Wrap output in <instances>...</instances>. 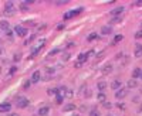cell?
I'll use <instances>...</instances> for the list:
<instances>
[{
  "label": "cell",
  "mask_w": 142,
  "mask_h": 116,
  "mask_svg": "<svg viewBox=\"0 0 142 116\" xmlns=\"http://www.w3.org/2000/svg\"><path fill=\"white\" fill-rule=\"evenodd\" d=\"M119 20H121V17H117V19H112V20H111V23H118Z\"/></svg>",
  "instance_id": "cell-41"
},
{
  "label": "cell",
  "mask_w": 142,
  "mask_h": 116,
  "mask_svg": "<svg viewBox=\"0 0 142 116\" xmlns=\"http://www.w3.org/2000/svg\"><path fill=\"white\" fill-rule=\"evenodd\" d=\"M117 108L121 111H125V103H117Z\"/></svg>",
  "instance_id": "cell-35"
},
{
  "label": "cell",
  "mask_w": 142,
  "mask_h": 116,
  "mask_svg": "<svg viewBox=\"0 0 142 116\" xmlns=\"http://www.w3.org/2000/svg\"><path fill=\"white\" fill-rule=\"evenodd\" d=\"M72 95H74V92H72L71 89H67L65 91V96L64 98H72Z\"/></svg>",
  "instance_id": "cell-28"
},
{
  "label": "cell",
  "mask_w": 142,
  "mask_h": 116,
  "mask_svg": "<svg viewBox=\"0 0 142 116\" xmlns=\"http://www.w3.org/2000/svg\"><path fill=\"white\" fill-rule=\"evenodd\" d=\"M16 71H17V67H16V65H14V67H12V68H10V71H9V76H12Z\"/></svg>",
  "instance_id": "cell-31"
},
{
  "label": "cell",
  "mask_w": 142,
  "mask_h": 116,
  "mask_svg": "<svg viewBox=\"0 0 142 116\" xmlns=\"http://www.w3.org/2000/svg\"><path fill=\"white\" fill-rule=\"evenodd\" d=\"M40 79H41V72L40 71H34L31 74V79H30V81H31L33 84H37Z\"/></svg>",
  "instance_id": "cell-7"
},
{
  "label": "cell",
  "mask_w": 142,
  "mask_h": 116,
  "mask_svg": "<svg viewBox=\"0 0 142 116\" xmlns=\"http://www.w3.org/2000/svg\"><path fill=\"white\" fill-rule=\"evenodd\" d=\"M127 85H128V89H134V88L138 86V81L134 79V78H131V79L127 82Z\"/></svg>",
  "instance_id": "cell-12"
},
{
  "label": "cell",
  "mask_w": 142,
  "mask_h": 116,
  "mask_svg": "<svg viewBox=\"0 0 142 116\" xmlns=\"http://www.w3.org/2000/svg\"><path fill=\"white\" fill-rule=\"evenodd\" d=\"M10 9H14V3L13 2H6L4 3V10H10Z\"/></svg>",
  "instance_id": "cell-23"
},
{
  "label": "cell",
  "mask_w": 142,
  "mask_h": 116,
  "mask_svg": "<svg viewBox=\"0 0 142 116\" xmlns=\"http://www.w3.org/2000/svg\"><path fill=\"white\" fill-rule=\"evenodd\" d=\"M74 67H75V68H80V67H82V64H81V62H75V64H74Z\"/></svg>",
  "instance_id": "cell-42"
},
{
  "label": "cell",
  "mask_w": 142,
  "mask_h": 116,
  "mask_svg": "<svg viewBox=\"0 0 142 116\" xmlns=\"http://www.w3.org/2000/svg\"><path fill=\"white\" fill-rule=\"evenodd\" d=\"M13 31H14L17 36H20V37H26L27 33H29V30H27L26 27H23V26H16L14 29H13Z\"/></svg>",
  "instance_id": "cell-3"
},
{
  "label": "cell",
  "mask_w": 142,
  "mask_h": 116,
  "mask_svg": "<svg viewBox=\"0 0 142 116\" xmlns=\"http://www.w3.org/2000/svg\"><path fill=\"white\" fill-rule=\"evenodd\" d=\"M50 113V108L48 106H41L39 109V116H48Z\"/></svg>",
  "instance_id": "cell-11"
},
{
  "label": "cell",
  "mask_w": 142,
  "mask_h": 116,
  "mask_svg": "<svg viewBox=\"0 0 142 116\" xmlns=\"http://www.w3.org/2000/svg\"><path fill=\"white\" fill-rule=\"evenodd\" d=\"M29 105H30V101L27 99L26 96H20V95H19V96L16 98V106H17V108L26 109L27 106H29Z\"/></svg>",
  "instance_id": "cell-1"
},
{
  "label": "cell",
  "mask_w": 142,
  "mask_h": 116,
  "mask_svg": "<svg viewBox=\"0 0 142 116\" xmlns=\"http://www.w3.org/2000/svg\"><path fill=\"white\" fill-rule=\"evenodd\" d=\"M58 52H60V50H58V48H54V50L51 51V52H50V54H48V55H50V57H51V55H55V54H58Z\"/></svg>",
  "instance_id": "cell-36"
},
{
  "label": "cell",
  "mask_w": 142,
  "mask_h": 116,
  "mask_svg": "<svg viewBox=\"0 0 142 116\" xmlns=\"http://www.w3.org/2000/svg\"><path fill=\"white\" fill-rule=\"evenodd\" d=\"M87 59H88V55H87V52H85V54H80V55H78V59H77V61L81 62V64H84V62H87Z\"/></svg>",
  "instance_id": "cell-16"
},
{
  "label": "cell",
  "mask_w": 142,
  "mask_h": 116,
  "mask_svg": "<svg viewBox=\"0 0 142 116\" xmlns=\"http://www.w3.org/2000/svg\"><path fill=\"white\" fill-rule=\"evenodd\" d=\"M64 27H65L64 24H58V26H57V30H58V31H61V30H64Z\"/></svg>",
  "instance_id": "cell-38"
},
{
  "label": "cell",
  "mask_w": 142,
  "mask_h": 116,
  "mask_svg": "<svg viewBox=\"0 0 142 116\" xmlns=\"http://www.w3.org/2000/svg\"><path fill=\"white\" fill-rule=\"evenodd\" d=\"M134 4H135V6H142V0H141V2H135Z\"/></svg>",
  "instance_id": "cell-43"
},
{
  "label": "cell",
  "mask_w": 142,
  "mask_h": 116,
  "mask_svg": "<svg viewBox=\"0 0 142 116\" xmlns=\"http://www.w3.org/2000/svg\"><path fill=\"white\" fill-rule=\"evenodd\" d=\"M3 52H4V50H3V48H2V47H0V55H2V54H3Z\"/></svg>",
  "instance_id": "cell-45"
},
{
  "label": "cell",
  "mask_w": 142,
  "mask_h": 116,
  "mask_svg": "<svg viewBox=\"0 0 142 116\" xmlns=\"http://www.w3.org/2000/svg\"><path fill=\"white\" fill-rule=\"evenodd\" d=\"M128 93V88H119L118 91H115V98L117 99H124Z\"/></svg>",
  "instance_id": "cell-4"
},
{
  "label": "cell",
  "mask_w": 142,
  "mask_h": 116,
  "mask_svg": "<svg viewBox=\"0 0 142 116\" xmlns=\"http://www.w3.org/2000/svg\"><path fill=\"white\" fill-rule=\"evenodd\" d=\"M104 55H105V51H101V52H99V54H98V55H97V58H98V59H99V58H102V57H104Z\"/></svg>",
  "instance_id": "cell-39"
},
{
  "label": "cell",
  "mask_w": 142,
  "mask_h": 116,
  "mask_svg": "<svg viewBox=\"0 0 142 116\" xmlns=\"http://www.w3.org/2000/svg\"><path fill=\"white\" fill-rule=\"evenodd\" d=\"M107 85H108V84H107L105 81H99V82L97 84V88H98L99 92H104V91L107 89Z\"/></svg>",
  "instance_id": "cell-13"
},
{
  "label": "cell",
  "mask_w": 142,
  "mask_h": 116,
  "mask_svg": "<svg viewBox=\"0 0 142 116\" xmlns=\"http://www.w3.org/2000/svg\"><path fill=\"white\" fill-rule=\"evenodd\" d=\"M0 30H2L3 33H6V31L10 30V24H9L7 20H2V21H0Z\"/></svg>",
  "instance_id": "cell-8"
},
{
  "label": "cell",
  "mask_w": 142,
  "mask_h": 116,
  "mask_svg": "<svg viewBox=\"0 0 142 116\" xmlns=\"http://www.w3.org/2000/svg\"><path fill=\"white\" fill-rule=\"evenodd\" d=\"M20 58H22V54H20V52H17L14 57H13V61H14V62H19V61H20Z\"/></svg>",
  "instance_id": "cell-29"
},
{
  "label": "cell",
  "mask_w": 142,
  "mask_h": 116,
  "mask_svg": "<svg viewBox=\"0 0 142 116\" xmlns=\"http://www.w3.org/2000/svg\"><path fill=\"white\" fill-rule=\"evenodd\" d=\"M141 76H142V75H141Z\"/></svg>",
  "instance_id": "cell-48"
},
{
  "label": "cell",
  "mask_w": 142,
  "mask_h": 116,
  "mask_svg": "<svg viewBox=\"0 0 142 116\" xmlns=\"http://www.w3.org/2000/svg\"><path fill=\"white\" fill-rule=\"evenodd\" d=\"M63 99H64V96H60V95H55V102H57V103H63Z\"/></svg>",
  "instance_id": "cell-30"
},
{
  "label": "cell",
  "mask_w": 142,
  "mask_h": 116,
  "mask_svg": "<svg viewBox=\"0 0 142 116\" xmlns=\"http://www.w3.org/2000/svg\"><path fill=\"white\" fill-rule=\"evenodd\" d=\"M97 38H98V34H97V33H90L88 37H87V40L88 41H94V40H97Z\"/></svg>",
  "instance_id": "cell-21"
},
{
  "label": "cell",
  "mask_w": 142,
  "mask_h": 116,
  "mask_svg": "<svg viewBox=\"0 0 142 116\" xmlns=\"http://www.w3.org/2000/svg\"><path fill=\"white\" fill-rule=\"evenodd\" d=\"M112 69H114L112 64H107V65L104 67V68H102V74H105V75H108V74H111V72H112Z\"/></svg>",
  "instance_id": "cell-14"
},
{
  "label": "cell",
  "mask_w": 142,
  "mask_h": 116,
  "mask_svg": "<svg viewBox=\"0 0 142 116\" xmlns=\"http://www.w3.org/2000/svg\"><path fill=\"white\" fill-rule=\"evenodd\" d=\"M111 88H112L114 91H118L119 88H121V81H118V79L112 81V84H111Z\"/></svg>",
  "instance_id": "cell-15"
},
{
  "label": "cell",
  "mask_w": 142,
  "mask_h": 116,
  "mask_svg": "<svg viewBox=\"0 0 142 116\" xmlns=\"http://www.w3.org/2000/svg\"><path fill=\"white\" fill-rule=\"evenodd\" d=\"M135 57L136 58L142 57V44H139V43L135 44Z\"/></svg>",
  "instance_id": "cell-9"
},
{
  "label": "cell",
  "mask_w": 142,
  "mask_h": 116,
  "mask_svg": "<svg viewBox=\"0 0 142 116\" xmlns=\"http://www.w3.org/2000/svg\"><path fill=\"white\" fill-rule=\"evenodd\" d=\"M136 112H142V103L139 105V106H138V109H136Z\"/></svg>",
  "instance_id": "cell-44"
},
{
  "label": "cell",
  "mask_w": 142,
  "mask_h": 116,
  "mask_svg": "<svg viewBox=\"0 0 142 116\" xmlns=\"http://www.w3.org/2000/svg\"><path fill=\"white\" fill-rule=\"evenodd\" d=\"M47 93H48V95H54V93H55V89H48Z\"/></svg>",
  "instance_id": "cell-40"
},
{
  "label": "cell",
  "mask_w": 142,
  "mask_h": 116,
  "mask_svg": "<svg viewBox=\"0 0 142 116\" xmlns=\"http://www.w3.org/2000/svg\"><path fill=\"white\" fill-rule=\"evenodd\" d=\"M30 84H31V81H24L23 88H24V89H29V88H30Z\"/></svg>",
  "instance_id": "cell-32"
},
{
  "label": "cell",
  "mask_w": 142,
  "mask_h": 116,
  "mask_svg": "<svg viewBox=\"0 0 142 116\" xmlns=\"http://www.w3.org/2000/svg\"><path fill=\"white\" fill-rule=\"evenodd\" d=\"M97 99H98L99 102H105V101H107V95H105V92H99L98 96H97Z\"/></svg>",
  "instance_id": "cell-19"
},
{
  "label": "cell",
  "mask_w": 142,
  "mask_h": 116,
  "mask_svg": "<svg viewBox=\"0 0 142 116\" xmlns=\"http://www.w3.org/2000/svg\"><path fill=\"white\" fill-rule=\"evenodd\" d=\"M72 116H80V115H72Z\"/></svg>",
  "instance_id": "cell-47"
},
{
  "label": "cell",
  "mask_w": 142,
  "mask_h": 116,
  "mask_svg": "<svg viewBox=\"0 0 142 116\" xmlns=\"http://www.w3.org/2000/svg\"><path fill=\"white\" fill-rule=\"evenodd\" d=\"M81 12H82V7H78V9H75V10H71V12L64 13V20H70V19H72V17L78 16Z\"/></svg>",
  "instance_id": "cell-2"
},
{
  "label": "cell",
  "mask_w": 142,
  "mask_h": 116,
  "mask_svg": "<svg viewBox=\"0 0 142 116\" xmlns=\"http://www.w3.org/2000/svg\"><path fill=\"white\" fill-rule=\"evenodd\" d=\"M16 13V10L14 9H10V10H4V14L6 16H13Z\"/></svg>",
  "instance_id": "cell-26"
},
{
  "label": "cell",
  "mask_w": 142,
  "mask_h": 116,
  "mask_svg": "<svg viewBox=\"0 0 142 116\" xmlns=\"http://www.w3.org/2000/svg\"><path fill=\"white\" fill-rule=\"evenodd\" d=\"M7 116H19L17 113H10V115H7Z\"/></svg>",
  "instance_id": "cell-46"
},
{
  "label": "cell",
  "mask_w": 142,
  "mask_h": 116,
  "mask_svg": "<svg viewBox=\"0 0 142 116\" xmlns=\"http://www.w3.org/2000/svg\"><path fill=\"white\" fill-rule=\"evenodd\" d=\"M54 72H55V69H54V68H51V67H50V68H48V67H47V74H50V75H53Z\"/></svg>",
  "instance_id": "cell-37"
},
{
  "label": "cell",
  "mask_w": 142,
  "mask_h": 116,
  "mask_svg": "<svg viewBox=\"0 0 142 116\" xmlns=\"http://www.w3.org/2000/svg\"><path fill=\"white\" fill-rule=\"evenodd\" d=\"M124 6H118V7H115V9H112L111 10V16H117V17H119V14H122L124 13Z\"/></svg>",
  "instance_id": "cell-6"
},
{
  "label": "cell",
  "mask_w": 142,
  "mask_h": 116,
  "mask_svg": "<svg viewBox=\"0 0 142 116\" xmlns=\"http://www.w3.org/2000/svg\"><path fill=\"white\" fill-rule=\"evenodd\" d=\"M135 38H136V40L142 38V30H139V31H136V33H135Z\"/></svg>",
  "instance_id": "cell-34"
},
{
  "label": "cell",
  "mask_w": 142,
  "mask_h": 116,
  "mask_svg": "<svg viewBox=\"0 0 142 116\" xmlns=\"http://www.w3.org/2000/svg\"><path fill=\"white\" fill-rule=\"evenodd\" d=\"M13 33H14V31H13V29H10L9 31H6V37H7L9 38V40H12V38H13Z\"/></svg>",
  "instance_id": "cell-25"
},
{
  "label": "cell",
  "mask_w": 142,
  "mask_h": 116,
  "mask_svg": "<svg viewBox=\"0 0 142 116\" xmlns=\"http://www.w3.org/2000/svg\"><path fill=\"white\" fill-rule=\"evenodd\" d=\"M70 57H71L70 52H64V54H63V61H67V59L70 58Z\"/></svg>",
  "instance_id": "cell-33"
},
{
  "label": "cell",
  "mask_w": 142,
  "mask_h": 116,
  "mask_svg": "<svg viewBox=\"0 0 142 116\" xmlns=\"http://www.w3.org/2000/svg\"><path fill=\"white\" fill-rule=\"evenodd\" d=\"M141 75H142V71H141L139 68H135L134 71H132V78L134 79H136L138 76H141Z\"/></svg>",
  "instance_id": "cell-18"
},
{
  "label": "cell",
  "mask_w": 142,
  "mask_h": 116,
  "mask_svg": "<svg viewBox=\"0 0 142 116\" xmlns=\"http://www.w3.org/2000/svg\"><path fill=\"white\" fill-rule=\"evenodd\" d=\"M44 44H46V40H44V38H41V40H40V43H39V44L36 45V47L33 48V54H31V57H34V55H37V54H39L40 50L44 47Z\"/></svg>",
  "instance_id": "cell-5"
},
{
  "label": "cell",
  "mask_w": 142,
  "mask_h": 116,
  "mask_svg": "<svg viewBox=\"0 0 142 116\" xmlns=\"http://www.w3.org/2000/svg\"><path fill=\"white\" fill-rule=\"evenodd\" d=\"M10 109H12V105H10L9 102H4V103H0V113H3V112H9Z\"/></svg>",
  "instance_id": "cell-10"
},
{
  "label": "cell",
  "mask_w": 142,
  "mask_h": 116,
  "mask_svg": "<svg viewBox=\"0 0 142 116\" xmlns=\"http://www.w3.org/2000/svg\"><path fill=\"white\" fill-rule=\"evenodd\" d=\"M55 6H63V4H68V0H57V2H54Z\"/></svg>",
  "instance_id": "cell-24"
},
{
  "label": "cell",
  "mask_w": 142,
  "mask_h": 116,
  "mask_svg": "<svg viewBox=\"0 0 142 116\" xmlns=\"http://www.w3.org/2000/svg\"><path fill=\"white\" fill-rule=\"evenodd\" d=\"M122 40H124V36H122V34H117V36H115V38H114V43H112V44L121 43Z\"/></svg>",
  "instance_id": "cell-22"
},
{
  "label": "cell",
  "mask_w": 142,
  "mask_h": 116,
  "mask_svg": "<svg viewBox=\"0 0 142 116\" xmlns=\"http://www.w3.org/2000/svg\"><path fill=\"white\" fill-rule=\"evenodd\" d=\"M111 31H112V29H111V27H108V26H104L102 29H101V34L102 36H108V34H111Z\"/></svg>",
  "instance_id": "cell-17"
},
{
  "label": "cell",
  "mask_w": 142,
  "mask_h": 116,
  "mask_svg": "<svg viewBox=\"0 0 142 116\" xmlns=\"http://www.w3.org/2000/svg\"><path fill=\"white\" fill-rule=\"evenodd\" d=\"M75 109V105L74 103H68L64 106V112H70V111H74Z\"/></svg>",
  "instance_id": "cell-20"
},
{
  "label": "cell",
  "mask_w": 142,
  "mask_h": 116,
  "mask_svg": "<svg viewBox=\"0 0 142 116\" xmlns=\"http://www.w3.org/2000/svg\"><path fill=\"white\" fill-rule=\"evenodd\" d=\"M102 106L105 108V109H111V108H112V105H111V102L105 101V102H102Z\"/></svg>",
  "instance_id": "cell-27"
}]
</instances>
